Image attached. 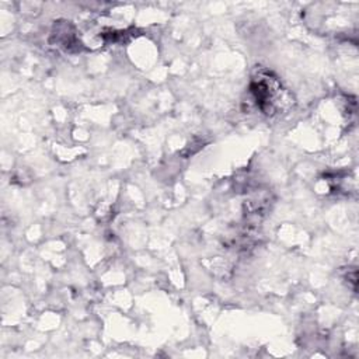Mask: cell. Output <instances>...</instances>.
I'll use <instances>...</instances> for the list:
<instances>
[{
    "instance_id": "cell-1",
    "label": "cell",
    "mask_w": 359,
    "mask_h": 359,
    "mask_svg": "<svg viewBox=\"0 0 359 359\" xmlns=\"http://www.w3.org/2000/svg\"><path fill=\"white\" fill-rule=\"evenodd\" d=\"M250 93L257 104V107L265 114H273L278 107H280V84L269 73H258L252 79L250 86Z\"/></svg>"
}]
</instances>
